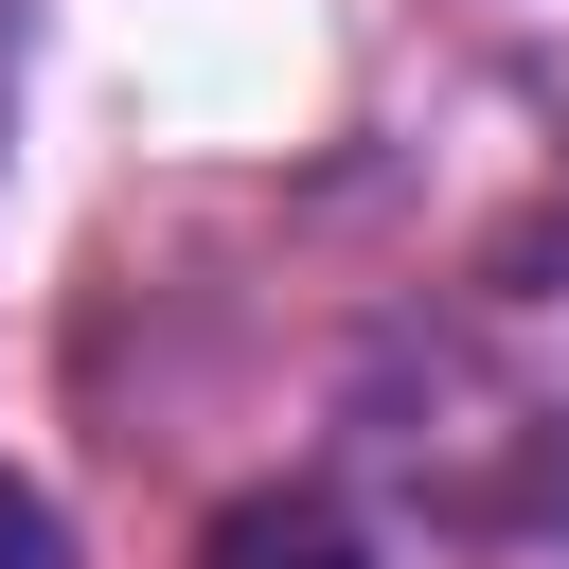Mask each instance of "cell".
Masks as SVG:
<instances>
[{"instance_id":"6da1fadb","label":"cell","mask_w":569,"mask_h":569,"mask_svg":"<svg viewBox=\"0 0 569 569\" xmlns=\"http://www.w3.org/2000/svg\"><path fill=\"white\" fill-rule=\"evenodd\" d=\"M196 569H373V533H338L320 498H231Z\"/></svg>"},{"instance_id":"7a4b0ae2","label":"cell","mask_w":569,"mask_h":569,"mask_svg":"<svg viewBox=\"0 0 569 569\" xmlns=\"http://www.w3.org/2000/svg\"><path fill=\"white\" fill-rule=\"evenodd\" d=\"M0 569H71V551H53V516H36V480H0Z\"/></svg>"}]
</instances>
